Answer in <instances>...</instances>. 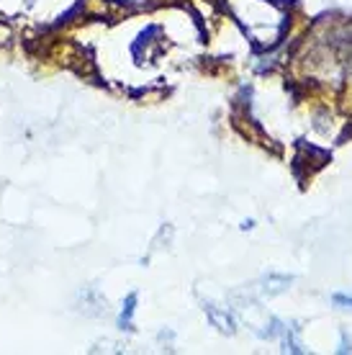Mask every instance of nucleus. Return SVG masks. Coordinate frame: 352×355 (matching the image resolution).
<instances>
[{"label":"nucleus","instance_id":"nucleus-1","mask_svg":"<svg viewBox=\"0 0 352 355\" xmlns=\"http://www.w3.org/2000/svg\"><path fill=\"white\" fill-rule=\"evenodd\" d=\"M134 302H137V296H129V302H126V311L121 314L123 327H129V320H132V311H134Z\"/></svg>","mask_w":352,"mask_h":355},{"label":"nucleus","instance_id":"nucleus-2","mask_svg":"<svg viewBox=\"0 0 352 355\" xmlns=\"http://www.w3.org/2000/svg\"><path fill=\"white\" fill-rule=\"evenodd\" d=\"M335 304H342L344 309H352V296H342L340 293V296H335Z\"/></svg>","mask_w":352,"mask_h":355}]
</instances>
